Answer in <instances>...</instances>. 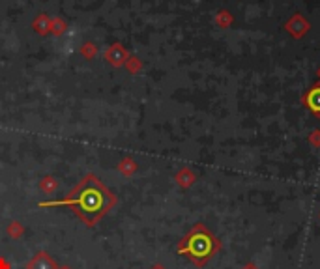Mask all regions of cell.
Instances as JSON below:
<instances>
[{
	"mask_svg": "<svg viewBox=\"0 0 320 269\" xmlns=\"http://www.w3.org/2000/svg\"><path fill=\"white\" fill-rule=\"evenodd\" d=\"M117 204V196L111 189H107L98 176L86 174L81 180V184L60 200L40 202V207H71V212L81 219L86 226H94L105 213H109Z\"/></svg>",
	"mask_w": 320,
	"mask_h": 269,
	"instance_id": "obj_1",
	"label": "cell"
},
{
	"mask_svg": "<svg viewBox=\"0 0 320 269\" xmlns=\"http://www.w3.org/2000/svg\"><path fill=\"white\" fill-rule=\"evenodd\" d=\"M176 251L187 260H191L195 265L202 267L208 263L210 258L219 251V241L202 223H198L184 235V240L178 243Z\"/></svg>",
	"mask_w": 320,
	"mask_h": 269,
	"instance_id": "obj_2",
	"label": "cell"
},
{
	"mask_svg": "<svg viewBox=\"0 0 320 269\" xmlns=\"http://www.w3.org/2000/svg\"><path fill=\"white\" fill-rule=\"evenodd\" d=\"M305 103H307V107L313 110L314 114H320V86L313 88V90L307 94V98H305Z\"/></svg>",
	"mask_w": 320,
	"mask_h": 269,
	"instance_id": "obj_3",
	"label": "cell"
},
{
	"mask_svg": "<svg viewBox=\"0 0 320 269\" xmlns=\"http://www.w3.org/2000/svg\"><path fill=\"white\" fill-rule=\"evenodd\" d=\"M150 269H165V267H163V265H159V263H156V265H152Z\"/></svg>",
	"mask_w": 320,
	"mask_h": 269,
	"instance_id": "obj_4",
	"label": "cell"
}]
</instances>
